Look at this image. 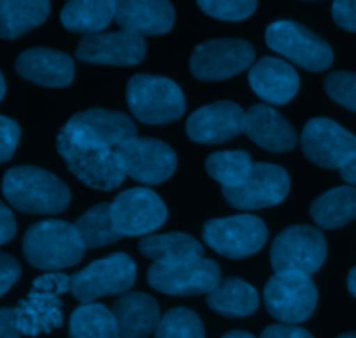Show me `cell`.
Here are the masks:
<instances>
[{
    "instance_id": "8992f818",
    "label": "cell",
    "mask_w": 356,
    "mask_h": 338,
    "mask_svg": "<svg viewBox=\"0 0 356 338\" xmlns=\"http://www.w3.org/2000/svg\"><path fill=\"white\" fill-rule=\"evenodd\" d=\"M136 276V262L127 253H111L73 274L72 295L82 304H94L106 295H125L134 285Z\"/></svg>"
},
{
    "instance_id": "d590c367",
    "label": "cell",
    "mask_w": 356,
    "mask_h": 338,
    "mask_svg": "<svg viewBox=\"0 0 356 338\" xmlns=\"http://www.w3.org/2000/svg\"><path fill=\"white\" fill-rule=\"evenodd\" d=\"M21 267L14 257L0 252V297L13 288V285L19 280Z\"/></svg>"
},
{
    "instance_id": "5bb4252c",
    "label": "cell",
    "mask_w": 356,
    "mask_h": 338,
    "mask_svg": "<svg viewBox=\"0 0 356 338\" xmlns=\"http://www.w3.org/2000/svg\"><path fill=\"white\" fill-rule=\"evenodd\" d=\"M125 176L148 186L165 183L177 169V155L167 142L153 137H134L118 148Z\"/></svg>"
},
{
    "instance_id": "ab89813d",
    "label": "cell",
    "mask_w": 356,
    "mask_h": 338,
    "mask_svg": "<svg viewBox=\"0 0 356 338\" xmlns=\"http://www.w3.org/2000/svg\"><path fill=\"white\" fill-rule=\"evenodd\" d=\"M14 309L0 307V338H19Z\"/></svg>"
},
{
    "instance_id": "e575fe53",
    "label": "cell",
    "mask_w": 356,
    "mask_h": 338,
    "mask_svg": "<svg viewBox=\"0 0 356 338\" xmlns=\"http://www.w3.org/2000/svg\"><path fill=\"white\" fill-rule=\"evenodd\" d=\"M21 139V128L13 118L0 115V163L13 158Z\"/></svg>"
},
{
    "instance_id": "7402d4cb",
    "label": "cell",
    "mask_w": 356,
    "mask_h": 338,
    "mask_svg": "<svg viewBox=\"0 0 356 338\" xmlns=\"http://www.w3.org/2000/svg\"><path fill=\"white\" fill-rule=\"evenodd\" d=\"M14 312L21 335L38 337L63 326V302L54 291L31 287L28 297L17 302Z\"/></svg>"
},
{
    "instance_id": "2e32d148",
    "label": "cell",
    "mask_w": 356,
    "mask_h": 338,
    "mask_svg": "<svg viewBox=\"0 0 356 338\" xmlns=\"http://www.w3.org/2000/svg\"><path fill=\"white\" fill-rule=\"evenodd\" d=\"M146 40L131 31L96 33L80 38L76 58L83 62L110 66H134L145 59Z\"/></svg>"
},
{
    "instance_id": "484cf974",
    "label": "cell",
    "mask_w": 356,
    "mask_h": 338,
    "mask_svg": "<svg viewBox=\"0 0 356 338\" xmlns=\"http://www.w3.org/2000/svg\"><path fill=\"white\" fill-rule=\"evenodd\" d=\"M139 252L155 264H179L204 257V246L186 233H165L143 238Z\"/></svg>"
},
{
    "instance_id": "836d02e7",
    "label": "cell",
    "mask_w": 356,
    "mask_h": 338,
    "mask_svg": "<svg viewBox=\"0 0 356 338\" xmlns=\"http://www.w3.org/2000/svg\"><path fill=\"white\" fill-rule=\"evenodd\" d=\"M323 87L330 99L348 110L356 111V73L332 71L327 75Z\"/></svg>"
},
{
    "instance_id": "d6986e66",
    "label": "cell",
    "mask_w": 356,
    "mask_h": 338,
    "mask_svg": "<svg viewBox=\"0 0 356 338\" xmlns=\"http://www.w3.org/2000/svg\"><path fill=\"white\" fill-rule=\"evenodd\" d=\"M249 83L254 92L268 104L284 106L299 92L301 80L291 62L268 56L250 68Z\"/></svg>"
},
{
    "instance_id": "83f0119b",
    "label": "cell",
    "mask_w": 356,
    "mask_h": 338,
    "mask_svg": "<svg viewBox=\"0 0 356 338\" xmlns=\"http://www.w3.org/2000/svg\"><path fill=\"white\" fill-rule=\"evenodd\" d=\"M313 221L322 229H339L356 219V187L339 186L315 198L309 207Z\"/></svg>"
},
{
    "instance_id": "9c48e42d",
    "label": "cell",
    "mask_w": 356,
    "mask_h": 338,
    "mask_svg": "<svg viewBox=\"0 0 356 338\" xmlns=\"http://www.w3.org/2000/svg\"><path fill=\"white\" fill-rule=\"evenodd\" d=\"M204 242L219 255L232 260L245 259L259 252L268 242L263 219L250 214L211 219L204 226Z\"/></svg>"
},
{
    "instance_id": "30bf717a",
    "label": "cell",
    "mask_w": 356,
    "mask_h": 338,
    "mask_svg": "<svg viewBox=\"0 0 356 338\" xmlns=\"http://www.w3.org/2000/svg\"><path fill=\"white\" fill-rule=\"evenodd\" d=\"M221 267L216 260L200 259L179 264H155L148 269V283L156 291L176 297L209 295L221 283Z\"/></svg>"
},
{
    "instance_id": "f35d334b",
    "label": "cell",
    "mask_w": 356,
    "mask_h": 338,
    "mask_svg": "<svg viewBox=\"0 0 356 338\" xmlns=\"http://www.w3.org/2000/svg\"><path fill=\"white\" fill-rule=\"evenodd\" d=\"M16 236V219L7 205L0 201V246Z\"/></svg>"
},
{
    "instance_id": "ac0fdd59",
    "label": "cell",
    "mask_w": 356,
    "mask_h": 338,
    "mask_svg": "<svg viewBox=\"0 0 356 338\" xmlns=\"http://www.w3.org/2000/svg\"><path fill=\"white\" fill-rule=\"evenodd\" d=\"M17 75L44 87H68L75 78V62L68 54L47 47H31L16 59Z\"/></svg>"
},
{
    "instance_id": "ffe728a7",
    "label": "cell",
    "mask_w": 356,
    "mask_h": 338,
    "mask_svg": "<svg viewBox=\"0 0 356 338\" xmlns=\"http://www.w3.org/2000/svg\"><path fill=\"white\" fill-rule=\"evenodd\" d=\"M115 21L139 37H155L172 30L176 10L165 0H122L117 2Z\"/></svg>"
},
{
    "instance_id": "5b68a950",
    "label": "cell",
    "mask_w": 356,
    "mask_h": 338,
    "mask_svg": "<svg viewBox=\"0 0 356 338\" xmlns=\"http://www.w3.org/2000/svg\"><path fill=\"white\" fill-rule=\"evenodd\" d=\"M275 273L315 274L327 259V242L320 229L298 224L275 238L270 252Z\"/></svg>"
},
{
    "instance_id": "7a4b0ae2",
    "label": "cell",
    "mask_w": 356,
    "mask_h": 338,
    "mask_svg": "<svg viewBox=\"0 0 356 338\" xmlns=\"http://www.w3.org/2000/svg\"><path fill=\"white\" fill-rule=\"evenodd\" d=\"M2 193L14 208L35 215L61 214L72 201L70 187L61 179L33 165L7 170L2 179Z\"/></svg>"
},
{
    "instance_id": "7bdbcfd3",
    "label": "cell",
    "mask_w": 356,
    "mask_h": 338,
    "mask_svg": "<svg viewBox=\"0 0 356 338\" xmlns=\"http://www.w3.org/2000/svg\"><path fill=\"white\" fill-rule=\"evenodd\" d=\"M221 338H256L252 335V333H247V332H242V330H233V332L226 333L225 337Z\"/></svg>"
},
{
    "instance_id": "4dcf8cb0",
    "label": "cell",
    "mask_w": 356,
    "mask_h": 338,
    "mask_svg": "<svg viewBox=\"0 0 356 338\" xmlns=\"http://www.w3.org/2000/svg\"><path fill=\"white\" fill-rule=\"evenodd\" d=\"M73 226L86 248H99V246L117 243L122 238L111 221L110 203L90 207L86 214L76 219Z\"/></svg>"
},
{
    "instance_id": "7c38bea8",
    "label": "cell",
    "mask_w": 356,
    "mask_h": 338,
    "mask_svg": "<svg viewBox=\"0 0 356 338\" xmlns=\"http://www.w3.org/2000/svg\"><path fill=\"white\" fill-rule=\"evenodd\" d=\"M111 221L120 236H143L156 231L169 217L165 203L148 187L122 191L110 203Z\"/></svg>"
},
{
    "instance_id": "f1b7e54d",
    "label": "cell",
    "mask_w": 356,
    "mask_h": 338,
    "mask_svg": "<svg viewBox=\"0 0 356 338\" xmlns=\"http://www.w3.org/2000/svg\"><path fill=\"white\" fill-rule=\"evenodd\" d=\"M70 338H120L113 312L103 304H82L70 318Z\"/></svg>"
},
{
    "instance_id": "f546056e",
    "label": "cell",
    "mask_w": 356,
    "mask_h": 338,
    "mask_svg": "<svg viewBox=\"0 0 356 338\" xmlns=\"http://www.w3.org/2000/svg\"><path fill=\"white\" fill-rule=\"evenodd\" d=\"M252 169V158L242 149L212 153L205 160V170L216 183L221 184L222 189L242 186L249 179Z\"/></svg>"
},
{
    "instance_id": "cb8c5ba5",
    "label": "cell",
    "mask_w": 356,
    "mask_h": 338,
    "mask_svg": "<svg viewBox=\"0 0 356 338\" xmlns=\"http://www.w3.org/2000/svg\"><path fill=\"white\" fill-rule=\"evenodd\" d=\"M115 0H72L61 10L63 26L73 33L87 35L103 33L115 19Z\"/></svg>"
},
{
    "instance_id": "1f68e13d",
    "label": "cell",
    "mask_w": 356,
    "mask_h": 338,
    "mask_svg": "<svg viewBox=\"0 0 356 338\" xmlns=\"http://www.w3.org/2000/svg\"><path fill=\"white\" fill-rule=\"evenodd\" d=\"M155 338H205L204 323L191 309H170L160 319Z\"/></svg>"
},
{
    "instance_id": "60d3db41",
    "label": "cell",
    "mask_w": 356,
    "mask_h": 338,
    "mask_svg": "<svg viewBox=\"0 0 356 338\" xmlns=\"http://www.w3.org/2000/svg\"><path fill=\"white\" fill-rule=\"evenodd\" d=\"M341 177H343L348 184H351V186L356 187V156L350 163H348L346 167L341 169Z\"/></svg>"
},
{
    "instance_id": "d6a6232c",
    "label": "cell",
    "mask_w": 356,
    "mask_h": 338,
    "mask_svg": "<svg viewBox=\"0 0 356 338\" xmlns=\"http://www.w3.org/2000/svg\"><path fill=\"white\" fill-rule=\"evenodd\" d=\"M198 7L209 16L221 21H243L257 9L254 0H200Z\"/></svg>"
},
{
    "instance_id": "9a60e30c",
    "label": "cell",
    "mask_w": 356,
    "mask_h": 338,
    "mask_svg": "<svg viewBox=\"0 0 356 338\" xmlns=\"http://www.w3.org/2000/svg\"><path fill=\"white\" fill-rule=\"evenodd\" d=\"M291 177L280 165L273 163H254L249 179L238 187L222 189V196L232 207L238 210H259L275 207L289 196Z\"/></svg>"
},
{
    "instance_id": "b9f144b4",
    "label": "cell",
    "mask_w": 356,
    "mask_h": 338,
    "mask_svg": "<svg viewBox=\"0 0 356 338\" xmlns=\"http://www.w3.org/2000/svg\"><path fill=\"white\" fill-rule=\"evenodd\" d=\"M348 290L356 298V267H353L350 274H348Z\"/></svg>"
},
{
    "instance_id": "603a6c76",
    "label": "cell",
    "mask_w": 356,
    "mask_h": 338,
    "mask_svg": "<svg viewBox=\"0 0 356 338\" xmlns=\"http://www.w3.org/2000/svg\"><path fill=\"white\" fill-rule=\"evenodd\" d=\"M120 338H148L160 325V305L152 295L129 291L117 298L111 307Z\"/></svg>"
},
{
    "instance_id": "52a82bcc",
    "label": "cell",
    "mask_w": 356,
    "mask_h": 338,
    "mask_svg": "<svg viewBox=\"0 0 356 338\" xmlns=\"http://www.w3.org/2000/svg\"><path fill=\"white\" fill-rule=\"evenodd\" d=\"M318 304V290L312 276L302 273H275L264 287V305L284 325L309 319Z\"/></svg>"
},
{
    "instance_id": "f6af8a7d",
    "label": "cell",
    "mask_w": 356,
    "mask_h": 338,
    "mask_svg": "<svg viewBox=\"0 0 356 338\" xmlns=\"http://www.w3.org/2000/svg\"><path fill=\"white\" fill-rule=\"evenodd\" d=\"M337 338H356V333H355V332H351V333H343V335L337 337Z\"/></svg>"
},
{
    "instance_id": "4fadbf2b",
    "label": "cell",
    "mask_w": 356,
    "mask_h": 338,
    "mask_svg": "<svg viewBox=\"0 0 356 338\" xmlns=\"http://www.w3.org/2000/svg\"><path fill=\"white\" fill-rule=\"evenodd\" d=\"M306 158L323 169H343L356 156V135L330 118H312L301 134Z\"/></svg>"
},
{
    "instance_id": "8fae6325",
    "label": "cell",
    "mask_w": 356,
    "mask_h": 338,
    "mask_svg": "<svg viewBox=\"0 0 356 338\" xmlns=\"http://www.w3.org/2000/svg\"><path fill=\"white\" fill-rule=\"evenodd\" d=\"M256 51L242 38H214L191 52L190 69L198 80L218 82L252 68Z\"/></svg>"
},
{
    "instance_id": "6da1fadb",
    "label": "cell",
    "mask_w": 356,
    "mask_h": 338,
    "mask_svg": "<svg viewBox=\"0 0 356 338\" xmlns=\"http://www.w3.org/2000/svg\"><path fill=\"white\" fill-rule=\"evenodd\" d=\"M134 137L138 127L131 117L90 108L66 121L56 139V148L76 179L92 189L111 191L120 187L127 177L118 148Z\"/></svg>"
},
{
    "instance_id": "e0dca14e",
    "label": "cell",
    "mask_w": 356,
    "mask_h": 338,
    "mask_svg": "<svg viewBox=\"0 0 356 338\" xmlns=\"http://www.w3.org/2000/svg\"><path fill=\"white\" fill-rule=\"evenodd\" d=\"M245 111L232 101L205 104L190 115L186 121L188 137L198 144H221L243 132Z\"/></svg>"
},
{
    "instance_id": "8d00e7d4",
    "label": "cell",
    "mask_w": 356,
    "mask_h": 338,
    "mask_svg": "<svg viewBox=\"0 0 356 338\" xmlns=\"http://www.w3.org/2000/svg\"><path fill=\"white\" fill-rule=\"evenodd\" d=\"M332 17L341 28L356 33V0H337L332 6Z\"/></svg>"
},
{
    "instance_id": "ba28073f",
    "label": "cell",
    "mask_w": 356,
    "mask_h": 338,
    "mask_svg": "<svg viewBox=\"0 0 356 338\" xmlns=\"http://www.w3.org/2000/svg\"><path fill=\"white\" fill-rule=\"evenodd\" d=\"M266 44L291 62L308 71H325L334 62V51L322 37L296 21H275L266 30Z\"/></svg>"
},
{
    "instance_id": "277c9868",
    "label": "cell",
    "mask_w": 356,
    "mask_h": 338,
    "mask_svg": "<svg viewBox=\"0 0 356 338\" xmlns=\"http://www.w3.org/2000/svg\"><path fill=\"white\" fill-rule=\"evenodd\" d=\"M125 97L134 118L148 125L172 124L186 110L181 87L165 76L134 75L129 80Z\"/></svg>"
},
{
    "instance_id": "44dd1931",
    "label": "cell",
    "mask_w": 356,
    "mask_h": 338,
    "mask_svg": "<svg viewBox=\"0 0 356 338\" xmlns=\"http://www.w3.org/2000/svg\"><path fill=\"white\" fill-rule=\"evenodd\" d=\"M243 134L271 153H287L298 144L294 127L275 108L263 103L254 104L245 111Z\"/></svg>"
},
{
    "instance_id": "3957f363",
    "label": "cell",
    "mask_w": 356,
    "mask_h": 338,
    "mask_svg": "<svg viewBox=\"0 0 356 338\" xmlns=\"http://www.w3.org/2000/svg\"><path fill=\"white\" fill-rule=\"evenodd\" d=\"M83 246L75 226L47 219L30 226L23 238V253L35 269L58 273L83 259Z\"/></svg>"
},
{
    "instance_id": "4316f807",
    "label": "cell",
    "mask_w": 356,
    "mask_h": 338,
    "mask_svg": "<svg viewBox=\"0 0 356 338\" xmlns=\"http://www.w3.org/2000/svg\"><path fill=\"white\" fill-rule=\"evenodd\" d=\"M51 14L45 0H0V38L14 40L40 26Z\"/></svg>"
},
{
    "instance_id": "ee69618b",
    "label": "cell",
    "mask_w": 356,
    "mask_h": 338,
    "mask_svg": "<svg viewBox=\"0 0 356 338\" xmlns=\"http://www.w3.org/2000/svg\"><path fill=\"white\" fill-rule=\"evenodd\" d=\"M3 96H6V80H3L2 73H0V101L3 99Z\"/></svg>"
},
{
    "instance_id": "74e56055",
    "label": "cell",
    "mask_w": 356,
    "mask_h": 338,
    "mask_svg": "<svg viewBox=\"0 0 356 338\" xmlns=\"http://www.w3.org/2000/svg\"><path fill=\"white\" fill-rule=\"evenodd\" d=\"M259 338H315L308 330L296 325H271Z\"/></svg>"
},
{
    "instance_id": "d4e9b609",
    "label": "cell",
    "mask_w": 356,
    "mask_h": 338,
    "mask_svg": "<svg viewBox=\"0 0 356 338\" xmlns=\"http://www.w3.org/2000/svg\"><path fill=\"white\" fill-rule=\"evenodd\" d=\"M207 305L225 318H247L259 307V294L242 278H225L207 295Z\"/></svg>"
}]
</instances>
